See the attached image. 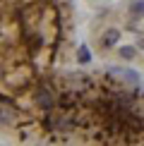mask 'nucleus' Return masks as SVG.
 Returning a JSON list of instances; mask_svg holds the SVG:
<instances>
[{
	"mask_svg": "<svg viewBox=\"0 0 144 146\" xmlns=\"http://www.w3.org/2000/svg\"><path fill=\"white\" fill-rule=\"evenodd\" d=\"M120 36H123V31H120L118 27H106L103 31L99 34V38H96V46H99V50L106 55L111 48H115V46H118Z\"/></svg>",
	"mask_w": 144,
	"mask_h": 146,
	"instance_id": "nucleus-1",
	"label": "nucleus"
},
{
	"mask_svg": "<svg viewBox=\"0 0 144 146\" xmlns=\"http://www.w3.org/2000/svg\"><path fill=\"white\" fill-rule=\"evenodd\" d=\"M125 15H127L130 29H132L137 22L144 19V0H130V3H127V10H125Z\"/></svg>",
	"mask_w": 144,
	"mask_h": 146,
	"instance_id": "nucleus-2",
	"label": "nucleus"
},
{
	"mask_svg": "<svg viewBox=\"0 0 144 146\" xmlns=\"http://www.w3.org/2000/svg\"><path fill=\"white\" fill-rule=\"evenodd\" d=\"M137 53H139V48H137L135 43H132V46H120V48H118V58H120V60H125V62L135 60V58H137Z\"/></svg>",
	"mask_w": 144,
	"mask_h": 146,
	"instance_id": "nucleus-3",
	"label": "nucleus"
},
{
	"mask_svg": "<svg viewBox=\"0 0 144 146\" xmlns=\"http://www.w3.org/2000/svg\"><path fill=\"white\" fill-rule=\"evenodd\" d=\"M77 62H79V65H89V62H91V50H89L87 46L77 48Z\"/></svg>",
	"mask_w": 144,
	"mask_h": 146,
	"instance_id": "nucleus-4",
	"label": "nucleus"
},
{
	"mask_svg": "<svg viewBox=\"0 0 144 146\" xmlns=\"http://www.w3.org/2000/svg\"><path fill=\"white\" fill-rule=\"evenodd\" d=\"M135 46L139 48V50H144V31H139V34H137V41H135Z\"/></svg>",
	"mask_w": 144,
	"mask_h": 146,
	"instance_id": "nucleus-5",
	"label": "nucleus"
}]
</instances>
